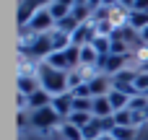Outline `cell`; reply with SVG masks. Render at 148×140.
<instances>
[{
	"label": "cell",
	"mask_w": 148,
	"mask_h": 140,
	"mask_svg": "<svg viewBox=\"0 0 148 140\" xmlns=\"http://www.w3.org/2000/svg\"><path fill=\"white\" fill-rule=\"evenodd\" d=\"M36 78L42 83V88L49 94V96H60V94H68L70 86H68V73L65 70H57L47 62H39L36 68Z\"/></svg>",
	"instance_id": "obj_1"
},
{
	"label": "cell",
	"mask_w": 148,
	"mask_h": 140,
	"mask_svg": "<svg viewBox=\"0 0 148 140\" xmlns=\"http://www.w3.org/2000/svg\"><path fill=\"white\" fill-rule=\"evenodd\" d=\"M21 52L23 55H34V57H49L52 52H55V47H52V36L49 34H34L31 39H26L23 44H21Z\"/></svg>",
	"instance_id": "obj_2"
},
{
	"label": "cell",
	"mask_w": 148,
	"mask_h": 140,
	"mask_svg": "<svg viewBox=\"0 0 148 140\" xmlns=\"http://www.w3.org/2000/svg\"><path fill=\"white\" fill-rule=\"evenodd\" d=\"M29 122H31V127H36V130H52V127H57V125L62 122V117H60L52 107H44V109L31 112Z\"/></svg>",
	"instance_id": "obj_3"
},
{
	"label": "cell",
	"mask_w": 148,
	"mask_h": 140,
	"mask_svg": "<svg viewBox=\"0 0 148 140\" xmlns=\"http://www.w3.org/2000/svg\"><path fill=\"white\" fill-rule=\"evenodd\" d=\"M23 29H29L31 34H49V31L55 29V18H52V13H49L47 8H42V10L29 21V26H23Z\"/></svg>",
	"instance_id": "obj_4"
},
{
	"label": "cell",
	"mask_w": 148,
	"mask_h": 140,
	"mask_svg": "<svg viewBox=\"0 0 148 140\" xmlns=\"http://www.w3.org/2000/svg\"><path fill=\"white\" fill-rule=\"evenodd\" d=\"M125 60L127 57H122V55H107V57H99V65L96 68H101L104 70V75H117L122 68H125Z\"/></svg>",
	"instance_id": "obj_5"
},
{
	"label": "cell",
	"mask_w": 148,
	"mask_h": 140,
	"mask_svg": "<svg viewBox=\"0 0 148 140\" xmlns=\"http://www.w3.org/2000/svg\"><path fill=\"white\" fill-rule=\"evenodd\" d=\"M88 88H91V96H94V99H96V96H109V91H112V78L104 75V73H99V75H94V78L88 81Z\"/></svg>",
	"instance_id": "obj_6"
},
{
	"label": "cell",
	"mask_w": 148,
	"mask_h": 140,
	"mask_svg": "<svg viewBox=\"0 0 148 140\" xmlns=\"http://www.w3.org/2000/svg\"><path fill=\"white\" fill-rule=\"evenodd\" d=\"M52 109L60 114V117H70L73 114V94H60V96H52Z\"/></svg>",
	"instance_id": "obj_7"
},
{
	"label": "cell",
	"mask_w": 148,
	"mask_h": 140,
	"mask_svg": "<svg viewBox=\"0 0 148 140\" xmlns=\"http://www.w3.org/2000/svg\"><path fill=\"white\" fill-rule=\"evenodd\" d=\"M39 10H42L39 0H23L21 8H18V23H21V26H29V21H31Z\"/></svg>",
	"instance_id": "obj_8"
},
{
	"label": "cell",
	"mask_w": 148,
	"mask_h": 140,
	"mask_svg": "<svg viewBox=\"0 0 148 140\" xmlns=\"http://www.w3.org/2000/svg\"><path fill=\"white\" fill-rule=\"evenodd\" d=\"M94 117H99V120L114 117V107H112L109 96H96V99H94Z\"/></svg>",
	"instance_id": "obj_9"
},
{
	"label": "cell",
	"mask_w": 148,
	"mask_h": 140,
	"mask_svg": "<svg viewBox=\"0 0 148 140\" xmlns=\"http://www.w3.org/2000/svg\"><path fill=\"white\" fill-rule=\"evenodd\" d=\"M39 88H42V83H39L36 75H18V94L31 96V94L39 91Z\"/></svg>",
	"instance_id": "obj_10"
},
{
	"label": "cell",
	"mask_w": 148,
	"mask_h": 140,
	"mask_svg": "<svg viewBox=\"0 0 148 140\" xmlns=\"http://www.w3.org/2000/svg\"><path fill=\"white\" fill-rule=\"evenodd\" d=\"M44 62L52 65V68H57V70H65V73L70 70V60H68V52H65V49H62V52H52Z\"/></svg>",
	"instance_id": "obj_11"
},
{
	"label": "cell",
	"mask_w": 148,
	"mask_h": 140,
	"mask_svg": "<svg viewBox=\"0 0 148 140\" xmlns=\"http://www.w3.org/2000/svg\"><path fill=\"white\" fill-rule=\"evenodd\" d=\"M127 26H130V29H135V31H143V29H148V13L130 10V13H127Z\"/></svg>",
	"instance_id": "obj_12"
},
{
	"label": "cell",
	"mask_w": 148,
	"mask_h": 140,
	"mask_svg": "<svg viewBox=\"0 0 148 140\" xmlns=\"http://www.w3.org/2000/svg\"><path fill=\"white\" fill-rule=\"evenodd\" d=\"M94 120H96V117H94L91 112H73V114L68 117V122H70V125H75V127H81V130H86Z\"/></svg>",
	"instance_id": "obj_13"
},
{
	"label": "cell",
	"mask_w": 148,
	"mask_h": 140,
	"mask_svg": "<svg viewBox=\"0 0 148 140\" xmlns=\"http://www.w3.org/2000/svg\"><path fill=\"white\" fill-rule=\"evenodd\" d=\"M109 101H112V107H114V112H120V109H127L130 107V96L125 94V91H109Z\"/></svg>",
	"instance_id": "obj_14"
},
{
	"label": "cell",
	"mask_w": 148,
	"mask_h": 140,
	"mask_svg": "<svg viewBox=\"0 0 148 140\" xmlns=\"http://www.w3.org/2000/svg\"><path fill=\"white\" fill-rule=\"evenodd\" d=\"M114 125H117V127H135V114H133V109H120V112H114Z\"/></svg>",
	"instance_id": "obj_15"
},
{
	"label": "cell",
	"mask_w": 148,
	"mask_h": 140,
	"mask_svg": "<svg viewBox=\"0 0 148 140\" xmlns=\"http://www.w3.org/2000/svg\"><path fill=\"white\" fill-rule=\"evenodd\" d=\"M70 13H73V18H75L78 23H88V21L94 18V10H91L88 5H73Z\"/></svg>",
	"instance_id": "obj_16"
},
{
	"label": "cell",
	"mask_w": 148,
	"mask_h": 140,
	"mask_svg": "<svg viewBox=\"0 0 148 140\" xmlns=\"http://www.w3.org/2000/svg\"><path fill=\"white\" fill-rule=\"evenodd\" d=\"M78 26H81V23L73 18V13H70V16H65L62 21H57V23H55V29H57V31H65V34H70V36L75 34V29H78Z\"/></svg>",
	"instance_id": "obj_17"
},
{
	"label": "cell",
	"mask_w": 148,
	"mask_h": 140,
	"mask_svg": "<svg viewBox=\"0 0 148 140\" xmlns=\"http://www.w3.org/2000/svg\"><path fill=\"white\" fill-rule=\"evenodd\" d=\"M62 138L65 140H83V130L70 125V122H62Z\"/></svg>",
	"instance_id": "obj_18"
},
{
	"label": "cell",
	"mask_w": 148,
	"mask_h": 140,
	"mask_svg": "<svg viewBox=\"0 0 148 140\" xmlns=\"http://www.w3.org/2000/svg\"><path fill=\"white\" fill-rule=\"evenodd\" d=\"M109 135L114 140H135V127H114Z\"/></svg>",
	"instance_id": "obj_19"
},
{
	"label": "cell",
	"mask_w": 148,
	"mask_h": 140,
	"mask_svg": "<svg viewBox=\"0 0 148 140\" xmlns=\"http://www.w3.org/2000/svg\"><path fill=\"white\" fill-rule=\"evenodd\" d=\"M47 10L52 13V18H55V23H57V21H62L65 16H70V8H65L62 3H52V5H49Z\"/></svg>",
	"instance_id": "obj_20"
},
{
	"label": "cell",
	"mask_w": 148,
	"mask_h": 140,
	"mask_svg": "<svg viewBox=\"0 0 148 140\" xmlns=\"http://www.w3.org/2000/svg\"><path fill=\"white\" fill-rule=\"evenodd\" d=\"M83 83H88V81H81V70H70V73H68V86H70V91L78 88V86H83Z\"/></svg>",
	"instance_id": "obj_21"
},
{
	"label": "cell",
	"mask_w": 148,
	"mask_h": 140,
	"mask_svg": "<svg viewBox=\"0 0 148 140\" xmlns=\"http://www.w3.org/2000/svg\"><path fill=\"white\" fill-rule=\"evenodd\" d=\"M135 88H138L140 94H146V91H148V73H146V70H140V73H138V81H135Z\"/></svg>",
	"instance_id": "obj_22"
},
{
	"label": "cell",
	"mask_w": 148,
	"mask_h": 140,
	"mask_svg": "<svg viewBox=\"0 0 148 140\" xmlns=\"http://www.w3.org/2000/svg\"><path fill=\"white\" fill-rule=\"evenodd\" d=\"M133 10H140V13H148V0H135Z\"/></svg>",
	"instance_id": "obj_23"
},
{
	"label": "cell",
	"mask_w": 148,
	"mask_h": 140,
	"mask_svg": "<svg viewBox=\"0 0 148 140\" xmlns=\"http://www.w3.org/2000/svg\"><path fill=\"white\" fill-rule=\"evenodd\" d=\"M117 5H122L125 10H133V5H135V0H117Z\"/></svg>",
	"instance_id": "obj_24"
},
{
	"label": "cell",
	"mask_w": 148,
	"mask_h": 140,
	"mask_svg": "<svg viewBox=\"0 0 148 140\" xmlns=\"http://www.w3.org/2000/svg\"><path fill=\"white\" fill-rule=\"evenodd\" d=\"M55 3H62V5L70 8V10H73V5H75V0H55Z\"/></svg>",
	"instance_id": "obj_25"
},
{
	"label": "cell",
	"mask_w": 148,
	"mask_h": 140,
	"mask_svg": "<svg viewBox=\"0 0 148 140\" xmlns=\"http://www.w3.org/2000/svg\"><path fill=\"white\" fill-rule=\"evenodd\" d=\"M117 0H101V8H114Z\"/></svg>",
	"instance_id": "obj_26"
},
{
	"label": "cell",
	"mask_w": 148,
	"mask_h": 140,
	"mask_svg": "<svg viewBox=\"0 0 148 140\" xmlns=\"http://www.w3.org/2000/svg\"><path fill=\"white\" fill-rule=\"evenodd\" d=\"M140 39H143V44L148 47V29H143V31H140Z\"/></svg>",
	"instance_id": "obj_27"
},
{
	"label": "cell",
	"mask_w": 148,
	"mask_h": 140,
	"mask_svg": "<svg viewBox=\"0 0 148 140\" xmlns=\"http://www.w3.org/2000/svg\"><path fill=\"white\" fill-rule=\"evenodd\" d=\"M52 3H55V0H39V5H42V8H49Z\"/></svg>",
	"instance_id": "obj_28"
},
{
	"label": "cell",
	"mask_w": 148,
	"mask_h": 140,
	"mask_svg": "<svg viewBox=\"0 0 148 140\" xmlns=\"http://www.w3.org/2000/svg\"><path fill=\"white\" fill-rule=\"evenodd\" d=\"M75 5H88V0H75Z\"/></svg>",
	"instance_id": "obj_29"
},
{
	"label": "cell",
	"mask_w": 148,
	"mask_h": 140,
	"mask_svg": "<svg viewBox=\"0 0 148 140\" xmlns=\"http://www.w3.org/2000/svg\"><path fill=\"white\" fill-rule=\"evenodd\" d=\"M101 140H114V138H112V135H104V138H101Z\"/></svg>",
	"instance_id": "obj_30"
}]
</instances>
